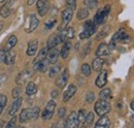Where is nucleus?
<instances>
[{
	"instance_id": "obj_1",
	"label": "nucleus",
	"mask_w": 134,
	"mask_h": 128,
	"mask_svg": "<svg viewBox=\"0 0 134 128\" xmlns=\"http://www.w3.org/2000/svg\"><path fill=\"white\" fill-rule=\"evenodd\" d=\"M40 110L37 106L29 108V109H24L20 114V122L21 123H27L29 121L36 120L39 116Z\"/></svg>"
},
{
	"instance_id": "obj_2",
	"label": "nucleus",
	"mask_w": 134,
	"mask_h": 128,
	"mask_svg": "<svg viewBox=\"0 0 134 128\" xmlns=\"http://www.w3.org/2000/svg\"><path fill=\"white\" fill-rule=\"evenodd\" d=\"M109 12H110V5L109 4H107L104 7L100 8L97 12V14L95 15V17H94V21L93 22L95 23V25H101V24H103L105 22L106 18L108 17Z\"/></svg>"
},
{
	"instance_id": "obj_3",
	"label": "nucleus",
	"mask_w": 134,
	"mask_h": 128,
	"mask_svg": "<svg viewBox=\"0 0 134 128\" xmlns=\"http://www.w3.org/2000/svg\"><path fill=\"white\" fill-rule=\"evenodd\" d=\"M96 28H97V25H95L93 21H87L84 25V31L80 34V38L86 39L91 37L96 32Z\"/></svg>"
},
{
	"instance_id": "obj_4",
	"label": "nucleus",
	"mask_w": 134,
	"mask_h": 128,
	"mask_svg": "<svg viewBox=\"0 0 134 128\" xmlns=\"http://www.w3.org/2000/svg\"><path fill=\"white\" fill-rule=\"evenodd\" d=\"M94 110H95L96 115H98V116L101 117V116H104L107 113H109V111H110V104L107 102V100L100 99V100L96 101V103L94 105Z\"/></svg>"
},
{
	"instance_id": "obj_5",
	"label": "nucleus",
	"mask_w": 134,
	"mask_h": 128,
	"mask_svg": "<svg viewBox=\"0 0 134 128\" xmlns=\"http://www.w3.org/2000/svg\"><path fill=\"white\" fill-rule=\"evenodd\" d=\"M55 109H56V102L54 100H50L46 106V109L43 110V112L41 114V117L44 121L50 120L51 118L53 117L54 113H55Z\"/></svg>"
},
{
	"instance_id": "obj_6",
	"label": "nucleus",
	"mask_w": 134,
	"mask_h": 128,
	"mask_svg": "<svg viewBox=\"0 0 134 128\" xmlns=\"http://www.w3.org/2000/svg\"><path fill=\"white\" fill-rule=\"evenodd\" d=\"M36 6H37L38 14L41 17L46 16L50 8V1L49 0H38L36 2Z\"/></svg>"
},
{
	"instance_id": "obj_7",
	"label": "nucleus",
	"mask_w": 134,
	"mask_h": 128,
	"mask_svg": "<svg viewBox=\"0 0 134 128\" xmlns=\"http://www.w3.org/2000/svg\"><path fill=\"white\" fill-rule=\"evenodd\" d=\"M64 126L66 128H76L80 126L79 121H77V113L71 112V114L69 115V117L67 118Z\"/></svg>"
},
{
	"instance_id": "obj_8",
	"label": "nucleus",
	"mask_w": 134,
	"mask_h": 128,
	"mask_svg": "<svg viewBox=\"0 0 134 128\" xmlns=\"http://www.w3.org/2000/svg\"><path fill=\"white\" fill-rule=\"evenodd\" d=\"M72 16H73V10L72 8H66L63 10L62 13V25L61 27L59 28V30H61L62 28L65 29L67 26V24L69 23V21L72 19Z\"/></svg>"
},
{
	"instance_id": "obj_9",
	"label": "nucleus",
	"mask_w": 134,
	"mask_h": 128,
	"mask_svg": "<svg viewBox=\"0 0 134 128\" xmlns=\"http://www.w3.org/2000/svg\"><path fill=\"white\" fill-rule=\"evenodd\" d=\"M15 1L14 0H8L7 2H5L4 5L1 6L0 8V16L2 18H7L12 14V10H13V5H14Z\"/></svg>"
},
{
	"instance_id": "obj_10",
	"label": "nucleus",
	"mask_w": 134,
	"mask_h": 128,
	"mask_svg": "<svg viewBox=\"0 0 134 128\" xmlns=\"http://www.w3.org/2000/svg\"><path fill=\"white\" fill-rule=\"evenodd\" d=\"M60 38L62 41H67L69 39H72L74 37V29L69 27V28H65L63 30H61V33H60Z\"/></svg>"
},
{
	"instance_id": "obj_11",
	"label": "nucleus",
	"mask_w": 134,
	"mask_h": 128,
	"mask_svg": "<svg viewBox=\"0 0 134 128\" xmlns=\"http://www.w3.org/2000/svg\"><path fill=\"white\" fill-rule=\"evenodd\" d=\"M31 76H32V71H30V70H24V71L20 72L18 74L17 79H16L17 85H21L22 86L23 84L26 83V81L28 80L29 78H31Z\"/></svg>"
},
{
	"instance_id": "obj_12",
	"label": "nucleus",
	"mask_w": 134,
	"mask_h": 128,
	"mask_svg": "<svg viewBox=\"0 0 134 128\" xmlns=\"http://www.w3.org/2000/svg\"><path fill=\"white\" fill-rule=\"evenodd\" d=\"M67 81H68V70H67V68H65V69L63 70V72H61V74L59 76V78L57 79L56 85H57L59 88L63 89V88L66 86Z\"/></svg>"
},
{
	"instance_id": "obj_13",
	"label": "nucleus",
	"mask_w": 134,
	"mask_h": 128,
	"mask_svg": "<svg viewBox=\"0 0 134 128\" xmlns=\"http://www.w3.org/2000/svg\"><path fill=\"white\" fill-rule=\"evenodd\" d=\"M106 83H107V71L106 70H102L99 73V76L97 77L96 81H95V85L98 88H103L106 85Z\"/></svg>"
},
{
	"instance_id": "obj_14",
	"label": "nucleus",
	"mask_w": 134,
	"mask_h": 128,
	"mask_svg": "<svg viewBox=\"0 0 134 128\" xmlns=\"http://www.w3.org/2000/svg\"><path fill=\"white\" fill-rule=\"evenodd\" d=\"M48 61L50 64H55L58 61V57H59V52L57 51L56 48H52L48 50Z\"/></svg>"
},
{
	"instance_id": "obj_15",
	"label": "nucleus",
	"mask_w": 134,
	"mask_h": 128,
	"mask_svg": "<svg viewBox=\"0 0 134 128\" xmlns=\"http://www.w3.org/2000/svg\"><path fill=\"white\" fill-rule=\"evenodd\" d=\"M110 49L108 47L107 44L105 42H102L100 44V46L98 47V49L96 50V56L97 57H101V56H107L110 54Z\"/></svg>"
},
{
	"instance_id": "obj_16",
	"label": "nucleus",
	"mask_w": 134,
	"mask_h": 128,
	"mask_svg": "<svg viewBox=\"0 0 134 128\" xmlns=\"http://www.w3.org/2000/svg\"><path fill=\"white\" fill-rule=\"evenodd\" d=\"M75 92H76V87L73 84H70L68 86V88L65 90V92L63 93V101H68L72 96L75 94Z\"/></svg>"
},
{
	"instance_id": "obj_17",
	"label": "nucleus",
	"mask_w": 134,
	"mask_h": 128,
	"mask_svg": "<svg viewBox=\"0 0 134 128\" xmlns=\"http://www.w3.org/2000/svg\"><path fill=\"white\" fill-rule=\"evenodd\" d=\"M61 42H62V40H61L60 36L59 35H56V34H53V35H51L49 40H48V47L47 48L48 49L55 48L56 46H58Z\"/></svg>"
},
{
	"instance_id": "obj_18",
	"label": "nucleus",
	"mask_w": 134,
	"mask_h": 128,
	"mask_svg": "<svg viewBox=\"0 0 134 128\" xmlns=\"http://www.w3.org/2000/svg\"><path fill=\"white\" fill-rule=\"evenodd\" d=\"M17 42H18L17 36H16V35H10V36H9V38L7 39V41H6V44H5V46H4L3 50H4L5 52L10 51L12 49L17 45Z\"/></svg>"
},
{
	"instance_id": "obj_19",
	"label": "nucleus",
	"mask_w": 134,
	"mask_h": 128,
	"mask_svg": "<svg viewBox=\"0 0 134 128\" xmlns=\"http://www.w3.org/2000/svg\"><path fill=\"white\" fill-rule=\"evenodd\" d=\"M49 61L48 60H42L40 62H37V63L34 64V69L36 71H40V72H46L48 70V67H49Z\"/></svg>"
},
{
	"instance_id": "obj_20",
	"label": "nucleus",
	"mask_w": 134,
	"mask_h": 128,
	"mask_svg": "<svg viewBox=\"0 0 134 128\" xmlns=\"http://www.w3.org/2000/svg\"><path fill=\"white\" fill-rule=\"evenodd\" d=\"M37 47H38V41L37 40H30L28 42V49H27V55L28 56H34L36 54L37 51Z\"/></svg>"
},
{
	"instance_id": "obj_21",
	"label": "nucleus",
	"mask_w": 134,
	"mask_h": 128,
	"mask_svg": "<svg viewBox=\"0 0 134 128\" xmlns=\"http://www.w3.org/2000/svg\"><path fill=\"white\" fill-rule=\"evenodd\" d=\"M15 60H16L15 52H12V50L5 52V57H4V60H3L4 63L6 64V65H12V64L15 63Z\"/></svg>"
},
{
	"instance_id": "obj_22",
	"label": "nucleus",
	"mask_w": 134,
	"mask_h": 128,
	"mask_svg": "<svg viewBox=\"0 0 134 128\" xmlns=\"http://www.w3.org/2000/svg\"><path fill=\"white\" fill-rule=\"evenodd\" d=\"M38 25H39V21H38V19L36 18L35 15H31L30 16V22H29V28L26 30V32H33L37 27H38Z\"/></svg>"
},
{
	"instance_id": "obj_23",
	"label": "nucleus",
	"mask_w": 134,
	"mask_h": 128,
	"mask_svg": "<svg viewBox=\"0 0 134 128\" xmlns=\"http://www.w3.org/2000/svg\"><path fill=\"white\" fill-rule=\"evenodd\" d=\"M22 101H23L22 97H19V98H17V99L13 102V104H12V106H10V109H9V112H8V114H9L10 116L16 115V113L18 112V110L20 109V106H21V104H22Z\"/></svg>"
},
{
	"instance_id": "obj_24",
	"label": "nucleus",
	"mask_w": 134,
	"mask_h": 128,
	"mask_svg": "<svg viewBox=\"0 0 134 128\" xmlns=\"http://www.w3.org/2000/svg\"><path fill=\"white\" fill-rule=\"evenodd\" d=\"M96 127H109L110 126V121L109 119L104 115V116H101L100 119L96 122L95 124Z\"/></svg>"
},
{
	"instance_id": "obj_25",
	"label": "nucleus",
	"mask_w": 134,
	"mask_h": 128,
	"mask_svg": "<svg viewBox=\"0 0 134 128\" xmlns=\"http://www.w3.org/2000/svg\"><path fill=\"white\" fill-rule=\"evenodd\" d=\"M103 63H104V60L102 58H100V57H97L96 59H94L93 62H92V68H93V70L100 71L101 69H102Z\"/></svg>"
},
{
	"instance_id": "obj_26",
	"label": "nucleus",
	"mask_w": 134,
	"mask_h": 128,
	"mask_svg": "<svg viewBox=\"0 0 134 128\" xmlns=\"http://www.w3.org/2000/svg\"><path fill=\"white\" fill-rule=\"evenodd\" d=\"M48 48H43L41 49L40 51H39V53H38V55H37V57L35 58L33 60V64L37 63V62H40V61H42V60H44V59H47V55H48Z\"/></svg>"
},
{
	"instance_id": "obj_27",
	"label": "nucleus",
	"mask_w": 134,
	"mask_h": 128,
	"mask_svg": "<svg viewBox=\"0 0 134 128\" xmlns=\"http://www.w3.org/2000/svg\"><path fill=\"white\" fill-rule=\"evenodd\" d=\"M25 92H26V94L28 96H32V95H34V94H36V92H37V86L34 84L33 82L28 83Z\"/></svg>"
},
{
	"instance_id": "obj_28",
	"label": "nucleus",
	"mask_w": 134,
	"mask_h": 128,
	"mask_svg": "<svg viewBox=\"0 0 134 128\" xmlns=\"http://www.w3.org/2000/svg\"><path fill=\"white\" fill-rule=\"evenodd\" d=\"M126 37H128V36L126 35L125 29H120V30H119V31L114 35V37H113L111 41L116 44L118 40H123V39H124V38H126Z\"/></svg>"
},
{
	"instance_id": "obj_29",
	"label": "nucleus",
	"mask_w": 134,
	"mask_h": 128,
	"mask_svg": "<svg viewBox=\"0 0 134 128\" xmlns=\"http://www.w3.org/2000/svg\"><path fill=\"white\" fill-rule=\"evenodd\" d=\"M70 48H71L70 42H69V41H65L64 46H63L62 49H61V57H62V58H64V59H65V58L68 57L69 52H70Z\"/></svg>"
},
{
	"instance_id": "obj_30",
	"label": "nucleus",
	"mask_w": 134,
	"mask_h": 128,
	"mask_svg": "<svg viewBox=\"0 0 134 128\" xmlns=\"http://www.w3.org/2000/svg\"><path fill=\"white\" fill-rule=\"evenodd\" d=\"M99 97H100V99H103V100H108L111 97V90L109 88H104L103 90L100 91Z\"/></svg>"
},
{
	"instance_id": "obj_31",
	"label": "nucleus",
	"mask_w": 134,
	"mask_h": 128,
	"mask_svg": "<svg viewBox=\"0 0 134 128\" xmlns=\"http://www.w3.org/2000/svg\"><path fill=\"white\" fill-rule=\"evenodd\" d=\"M86 116H87V111L86 110H80L77 113V121L79 124H84L86 121Z\"/></svg>"
},
{
	"instance_id": "obj_32",
	"label": "nucleus",
	"mask_w": 134,
	"mask_h": 128,
	"mask_svg": "<svg viewBox=\"0 0 134 128\" xmlns=\"http://www.w3.org/2000/svg\"><path fill=\"white\" fill-rule=\"evenodd\" d=\"M22 93H23L22 87H21V85H18V87L14 88V90L12 91V94H13V98H14V99H17V98H19V97H21Z\"/></svg>"
},
{
	"instance_id": "obj_33",
	"label": "nucleus",
	"mask_w": 134,
	"mask_h": 128,
	"mask_svg": "<svg viewBox=\"0 0 134 128\" xmlns=\"http://www.w3.org/2000/svg\"><path fill=\"white\" fill-rule=\"evenodd\" d=\"M89 16V8H81L77 12V19L79 20H84Z\"/></svg>"
},
{
	"instance_id": "obj_34",
	"label": "nucleus",
	"mask_w": 134,
	"mask_h": 128,
	"mask_svg": "<svg viewBox=\"0 0 134 128\" xmlns=\"http://www.w3.org/2000/svg\"><path fill=\"white\" fill-rule=\"evenodd\" d=\"M82 72L84 73L86 77H89L91 74V66L87 63L83 64L82 65Z\"/></svg>"
},
{
	"instance_id": "obj_35",
	"label": "nucleus",
	"mask_w": 134,
	"mask_h": 128,
	"mask_svg": "<svg viewBox=\"0 0 134 128\" xmlns=\"http://www.w3.org/2000/svg\"><path fill=\"white\" fill-rule=\"evenodd\" d=\"M6 102H7V97H6V95L0 94V114L3 111V109H4L5 104H6Z\"/></svg>"
},
{
	"instance_id": "obj_36",
	"label": "nucleus",
	"mask_w": 134,
	"mask_h": 128,
	"mask_svg": "<svg viewBox=\"0 0 134 128\" xmlns=\"http://www.w3.org/2000/svg\"><path fill=\"white\" fill-rule=\"evenodd\" d=\"M84 3L89 8H95L98 4V0H85Z\"/></svg>"
},
{
	"instance_id": "obj_37",
	"label": "nucleus",
	"mask_w": 134,
	"mask_h": 128,
	"mask_svg": "<svg viewBox=\"0 0 134 128\" xmlns=\"http://www.w3.org/2000/svg\"><path fill=\"white\" fill-rule=\"evenodd\" d=\"M59 69H60V67H59L58 65H56V66H53V67H51V68H50V72H49V76H50L51 78H55V76H56V74L58 73Z\"/></svg>"
},
{
	"instance_id": "obj_38",
	"label": "nucleus",
	"mask_w": 134,
	"mask_h": 128,
	"mask_svg": "<svg viewBox=\"0 0 134 128\" xmlns=\"http://www.w3.org/2000/svg\"><path fill=\"white\" fill-rule=\"evenodd\" d=\"M94 113H91V112H89V113H87V116H86V123H88L89 125L90 124H92L93 123V121H94Z\"/></svg>"
},
{
	"instance_id": "obj_39",
	"label": "nucleus",
	"mask_w": 134,
	"mask_h": 128,
	"mask_svg": "<svg viewBox=\"0 0 134 128\" xmlns=\"http://www.w3.org/2000/svg\"><path fill=\"white\" fill-rule=\"evenodd\" d=\"M94 99H95V96H94V93H93V92H89V93L87 94L86 100H87L88 103H92V102L94 101Z\"/></svg>"
},
{
	"instance_id": "obj_40",
	"label": "nucleus",
	"mask_w": 134,
	"mask_h": 128,
	"mask_svg": "<svg viewBox=\"0 0 134 128\" xmlns=\"http://www.w3.org/2000/svg\"><path fill=\"white\" fill-rule=\"evenodd\" d=\"M56 24V20H53V21H50V22H47L46 23V28L47 29H51L54 27V25Z\"/></svg>"
},
{
	"instance_id": "obj_41",
	"label": "nucleus",
	"mask_w": 134,
	"mask_h": 128,
	"mask_svg": "<svg viewBox=\"0 0 134 128\" xmlns=\"http://www.w3.org/2000/svg\"><path fill=\"white\" fill-rule=\"evenodd\" d=\"M15 123H16V116L14 115V116H13V119H12V120H10V122L6 125V127H8V128L14 127V126H15Z\"/></svg>"
},
{
	"instance_id": "obj_42",
	"label": "nucleus",
	"mask_w": 134,
	"mask_h": 128,
	"mask_svg": "<svg viewBox=\"0 0 134 128\" xmlns=\"http://www.w3.org/2000/svg\"><path fill=\"white\" fill-rule=\"evenodd\" d=\"M65 112H66V109H65V108H61V109L59 110V112H58V116H59L60 118H63V117L65 116Z\"/></svg>"
},
{
	"instance_id": "obj_43",
	"label": "nucleus",
	"mask_w": 134,
	"mask_h": 128,
	"mask_svg": "<svg viewBox=\"0 0 134 128\" xmlns=\"http://www.w3.org/2000/svg\"><path fill=\"white\" fill-rule=\"evenodd\" d=\"M75 2H76V0H66V3L69 6H72V8L75 7Z\"/></svg>"
},
{
	"instance_id": "obj_44",
	"label": "nucleus",
	"mask_w": 134,
	"mask_h": 128,
	"mask_svg": "<svg viewBox=\"0 0 134 128\" xmlns=\"http://www.w3.org/2000/svg\"><path fill=\"white\" fill-rule=\"evenodd\" d=\"M4 57H5V51L2 49V50H0V62H3Z\"/></svg>"
},
{
	"instance_id": "obj_45",
	"label": "nucleus",
	"mask_w": 134,
	"mask_h": 128,
	"mask_svg": "<svg viewBox=\"0 0 134 128\" xmlns=\"http://www.w3.org/2000/svg\"><path fill=\"white\" fill-rule=\"evenodd\" d=\"M58 91L57 90H54V91H52V94H51V96H52V98H56L57 96H58Z\"/></svg>"
},
{
	"instance_id": "obj_46",
	"label": "nucleus",
	"mask_w": 134,
	"mask_h": 128,
	"mask_svg": "<svg viewBox=\"0 0 134 128\" xmlns=\"http://www.w3.org/2000/svg\"><path fill=\"white\" fill-rule=\"evenodd\" d=\"M34 2H35V0H28V1H27V5H29V6H31V5L33 4Z\"/></svg>"
},
{
	"instance_id": "obj_47",
	"label": "nucleus",
	"mask_w": 134,
	"mask_h": 128,
	"mask_svg": "<svg viewBox=\"0 0 134 128\" xmlns=\"http://www.w3.org/2000/svg\"><path fill=\"white\" fill-rule=\"evenodd\" d=\"M2 28H3V22H2V21H0V31L2 30Z\"/></svg>"
},
{
	"instance_id": "obj_48",
	"label": "nucleus",
	"mask_w": 134,
	"mask_h": 128,
	"mask_svg": "<svg viewBox=\"0 0 134 128\" xmlns=\"http://www.w3.org/2000/svg\"><path fill=\"white\" fill-rule=\"evenodd\" d=\"M134 109V102H131V110Z\"/></svg>"
},
{
	"instance_id": "obj_49",
	"label": "nucleus",
	"mask_w": 134,
	"mask_h": 128,
	"mask_svg": "<svg viewBox=\"0 0 134 128\" xmlns=\"http://www.w3.org/2000/svg\"><path fill=\"white\" fill-rule=\"evenodd\" d=\"M5 0H0V3H2V2H4Z\"/></svg>"
}]
</instances>
